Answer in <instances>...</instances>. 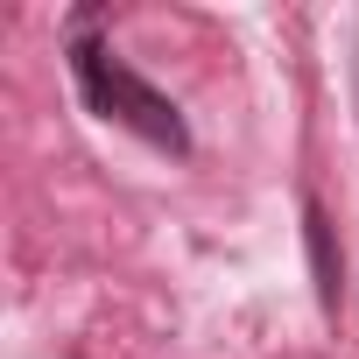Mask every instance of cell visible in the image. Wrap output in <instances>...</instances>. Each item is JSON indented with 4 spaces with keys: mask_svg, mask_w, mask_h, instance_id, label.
Segmentation results:
<instances>
[{
    "mask_svg": "<svg viewBox=\"0 0 359 359\" xmlns=\"http://www.w3.org/2000/svg\"><path fill=\"white\" fill-rule=\"evenodd\" d=\"M303 247H310V289H317V310L338 317V303H345V254H338L331 212H324L317 198H303Z\"/></svg>",
    "mask_w": 359,
    "mask_h": 359,
    "instance_id": "obj_2",
    "label": "cell"
},
{
    "mask_svg": "<svg viewBox=\"0 0 359 359\" xmlns=\"http://www.w3.org/2000/svg\"><path fill=\"white\" fill-rule=\"evenodd\" d=\"M99 22H106V15L85 8V15H71V36H64L71 85H78L85 113H99L106 127H127V134L148 141L155 155H176V162H184V155H191V127H184V113H176V99L155 92V85L99 36Z\"/></svg>",
    "mask_w": 359,
    "mask_h": 359,
    "instance_id": "obj_1",
    "label": "cell"
},
{
    "mask_svg": "<svg viewBox=\"0 0 359 359\" xmlns=\"http://www.w3.org/2000/svg\"><path fill=\"white\" fill-rule=\"evenodd\" d=\"M352 78H359V64H352Z\"/></svg>",
    "mask_w": 359,
    "mask_h": 359,
    "instance_id": "obj_3",
    "label": "cell"
}]
</instances>
